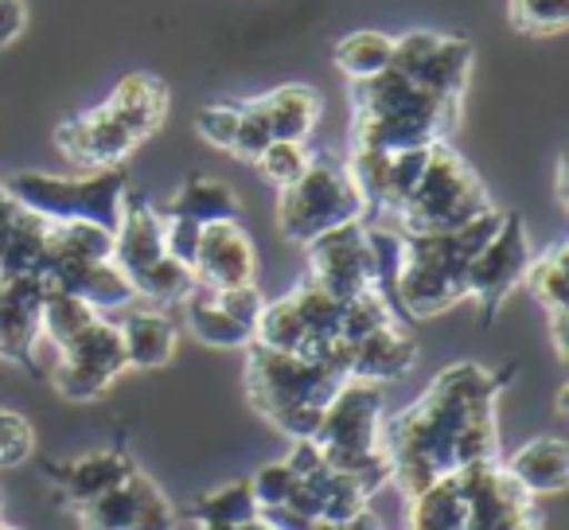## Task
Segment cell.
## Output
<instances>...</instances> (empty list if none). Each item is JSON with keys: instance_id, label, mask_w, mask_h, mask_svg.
Here are the masks:
<instances>
[{"instance_id": "1", "label": "cell", "mask_w": 569, "mask_h": 530, "mask_svg": "<svg viewBox=\"0 0 569 530\" xmlns=\"http://www.w3.org/2000/svg\"><path fill=\"white\" fill-rule=\"evenodd\" d=\"M515 379V367L491 371L483 363H452L418 402L382 421L387 472L406 499L441 476L499 460L496 402Z\"/></svg>"}, {"instance_id": "2", "label": "cell", "mask_w": 569, "mask_h": 530, "mask_svg": "<svg viewBox=\"0 0 569 530\" xmlns=\"http://www.w3.org/2000/svg\"><path fill=\"white\" fill-rule=\"evenodd\" d=\"M348 102H351V149H429L441 144L457 133L460 98H441L413 82L410 74L387 71L371 74V79L348 82Z\"/></svg>"}, {"instance_id": "3", "label": "cell", "mask_w": 569, "mask_h": 530, "mask_svg": "<svg viewBox=\"0 0 569 530\" xmlns=\"http://www.w3.org/2000/svg\"><path fill=\"white\" fill-rule=\"evenodd\" d=\"M499 219L503 211L491 207L488 214L457 230L406 234L402 266L395 278V309H402L410 320H433L468 301V266L499 227Z\"/></svg>"}, {"instance_id": "4", "label": "cell", "mask_w": 569, "mask_h": 530, "mask_svg": "<svg viewBox=\"0 0 569 530\" xmlns=\"http://www.w3.org/2000/svg\"><path fill=\"white\" fill-rule=\"evenodd\" d=\"M242 367L250 406L289 441H309L320 426V413L343 387V374L317 359L273 351L266 343H250Z\"/></svg>"}, {"instance_id": "5", "label": "cell", "mask_w": 569, "mask_h": 530, "mask_svg": "<svg viewBox=\"0 0 569 530\" xmlns=\"http://www.w3.org/2000/svg\"><path fill=\"white\" fill-rule=\"evenodd\" d=\"M382 421H387V406H382L379 382L343 379L309 441L320 449L328 468L359 476L379 491L390 480L387 457H382Z\"/></svg>"}, {"instance_id": "6", "label": "cell", "mask_w": 569, "mask_h": 530, "mask_svg": "<svg viewBox=\"0 0 569 530\" xmlns=\"http://www.w3.org/2000/svg\"><path fill=\"white\" fill-rule=\"evenodd\" d=\"M491 207L496 203L476 168L449 141H441L429 149L426 172L402 203V211L395 214V222L402 234H441V230H457L480 219Z\"/></svg>"}, {"instance_id": "7", "label": "cell", "mask_w": 569, "mask_h": 530, "mask_svg": "<svg viewBox=\"0 0 569 530\" xmlns=\"http://www.w3.org/2000/svg\"><path fill=\"white\" fill-rule=\"evenodd\" d=\"M20 207L48 222H94L113 230L129 196L126 168H98L82 176H51V172H12L0 180Z\"/></svg>"}, {"instance_id": "8", "label": "cell", "mask_w": 569, "mask_h": 530, "mask_svg": "<svg viewBox=\"0 0 569 530\" xmlns=\"http://www.w3.org/2000/svg\"><path fill=\"white\" fill-rule=\"evenodd\" d=\"M363 219V191L351 180L348 160L332 157V152H312L301 180L281 188V199H277V227L297 246H309L312 238L328 234L343 222Z\"/></svg>"}, {"instance_id": "9", "label": "cell", "mask_w": 569, "mask_h": 530, "mask_svg": "<svg viewBox=\"0 0 569 530\" xmlns=\"http://www.w3.org/2000/svg\"><path fill=\"white\" fill-rule=\"evenodd\" d=\"M343 301L328 297L309 278L293 289V293L266 301L253 328V343H266L273 351H289V356L317 359V363L332 367L343 374Z\"/></svg>"}, {"instance_id": "10", "label": "cell", "mask_w": 569, "mask_h": 530, "mask_svg": "<svg viewBox=\"0 0 569 530\" xmlns=\"http://www.w3.org/2000/svg\"><path fill=\"white\" fill-rule=\"evenodd\" d=\"M530 258H535V246H530L527 222H522V214L503 211L499 227L491 230V238L468 266V301H476L483 324H491L507 297L522 286Z\"/></svg>"}, {"instance_id": "11", "label": "cell", "mask_w": 569, "mask_h": 530, "mask_svg": "<svg viewBox=\"0 0 569 530\" xmlns=\"http://www.w3.org/2000/svg\"><path fill=\"white\" fill-rule=\"evenodd\" d=\"M126 348H121L118 324L110 317H98L71 343L59 348V363L51 371V387L67 402H94L113 382L126 374Z\"/></svg>"}, {"instance_id": "12", "label": "cell", "mask_w": 569, "mask_h": 530, "mask_svg": "<svg viewBox=\"0 0 569 530\" xmlns=\"http://www.w3.org/2000/svg\"><path fill=\"white\" fill-rule=\"evenodd\" d=\"M452 476L465 496V530H542L535 499L503 472L499 460L460 468Z\"/></svg>"}, {"instance_id": "13", "label": "cell", "mask_w": 569, "mask_h": 530, "mask_svg": "<svg viewBox=\"0 0 569 530\" xmlns=\"http://www.w3.org/2000/svg\"><path fill=\"white\" fill-rule=\"evenodd\" d=\"M305 250H309V281L336 301H351L367 289H379L371 242H367V219L343 222V227L312 238Z\"/></svg>"}, {"instance_id": "14", "label": "cell", "mask_w": 569, "mask_h": 530, "mask_svg": "<svg viewBox=\"0 0 569 530\" xmlns=\"http://www.w3.org/2000/svg\"><path fill=\"white\" fill-rule=\"evenodd\" d=\"M472 43L465 36H441V32H406L395 40L390 67L410 74L426 90L441 98H460L465 102L468 74H472Z\"/></svg>"}, {"instance_id": "15", "label": "cell", "mask_w": 569, "mask_h": 530, "mask_svg": "<svg viewBox=\"0 0 569 530\" xmlns=\"http://www.w3.org/2000/svg\"><path fill=\"white\" fill-rule=\"evenodd\" d=\"M74 514H79L82 530H180L172 503L141 468L126 476L118 488L74 507Z\"/></svg>"}, {"instance_id": "16", "label": "cell", "mask_w": 569, "mask_h": 530, "mask_svg": "<svg viewBox=\"0 0 569 530\" xmlns=\"http://www.w3.org/2000/svg\"><path fill=\"white\" fill-rule=\"evenodd\" d=\"M56 144L67 160H74L87 172H98V168H121L144 141L106 106H94L79 118H67L56 129Z\"/></svg>"}, {"instance_id": "17", "label": "cell", "mask_w": 569, "mask_h": 530, "mask_svg": "<svg viewBox=\"0 0 569 530\" xmlns=\"http://www.w3.org/2000/svg\"><path fill=\"white\" fill-rule=\"evenodd\" d=\"M191 273L199 289L258 286V250H253V238L238 227V219L203 227Z\"/></svg>"}, {"instance_id": "18", "label": "cell", "mask_w": 569, "mask_h": 530, "mask_svg": "<svg viewBox=\"0 0 569 530\" xmlns=\"http://www.w3.org/2000/svg\"><path fill=\"white\" fill-rule=\"evenodd\" d=\"M375 488L359 476L336 472V468H317L312 476H301L284 499V511L312 522H348L371 507Z\"/></svg>"}, {"instance_id": "19", "label": "cell", "mask_w": 569, "mask_h": 530, "mask_svg": "<svg viewBox=\"0 0 569 530\" xmlns=\"http://www.w3.org/2000/svg\"><path fill=\"white\" fill-rule=\"evenodd\" d=\"M43 476L56 488V499L63 507H82L90 499H98L102 491L118 488L126 476L137 472V460L126 444H110V449L82 452L74 460H43Z\"/></svg>"}, {"instance_id": "20", "label": "cell", "mask_w": 569, "mask_h": 530, "mask_svg": "<svg viewBox=\"0 0 569 530\" xmlns=\"http://www.w3.org/2000/svg\"><path fill=\"white\" fill-rule=\"evenodd\" d=\"M43 297H48V281L43 278L0 281V359L36 371Z\"/></svg>"}, {"instance_id": "21", "label": "cell", "mask_w": 569, "mask_h": 530, "mask_svg": "<svg viewBox=\"0 0 569 530\" xmlns=\"http://www.w3.org/2000/svg\"><path fill=\"white\" fill-rule=\"evenodd\" d=\"M48 219L20 207L0 188V281L40 278L43 250H48Z\"/></svg>"}, {"instance_id": "22", "label": "cell", "mask_w": 569, "mask_h": 530, "mask_svg": "<svg viewBox=\"0 0 569 530\" xmlns=\"http://www.w3.org/2000/svg\"><path fill=\"white\" fill-rule=\"evenodd\" d=\"M418 367V343L406 336L402 320L382 324L367 332L363 340L348 343V359H343V374L363 382H395Z\"/></svg>"}, {"instance_id": "23", "label": "cell", "mask_w": 569, "mask_h": 530, "mask_svg": "<svg viewBox=\"0 0 569 530\" xmlns=\"http://www.w3.org/2000/svg\"><path fill=\"white\" fill-rule=\"evenodd\" d=\"M160 258H164V219L149 199L129 191L118 227H113V266L126 273V281H133Z\"/></svg>"}, {"instance_id": "24", "label": "cell", "mask_w": 569, "mask_h": 530, "mask_svg": "<svg viewBox=\"0 0 569 530\" xmlns=\"http://www.w3.org/2000/svg\"><path fill=\"white\" fill-rule=\"evenodd\" d=\"M48 289L71 293L79 301H87L94 312H121L133 309V286L126 281V273L113 266V258L106 261H63L56 270H48Z\"/></svg>"}, {"instance_id": "25", "label": "cell", "mask_w": 569, "mask_h": 530, "mask_svg": "<svg viewBox=\"0 0 569 530\" xmlns=\"http://www.w3.org/2000/svg\"><path fill=\"white\" fill-rule=\"evenodd\" d=\"M113 324H118L129 371H160L172 363L180 332L164 309H121Z\"/></svg>"}, {"instance_id": "26", "label": "cell", "mask_w": 569, "mask_h": 530, "mask_svg": "<svg viewBox=\"0 0 569 530\" xmlns=\"http://www.w3.org/2000/svg\"><path fill=\"white\" fill-rule=\"evenodd\" d=\"M499 464L530 499L561 496L569 483V444L561 437H535Z\"/></svg>"}, {"instance_id": "27", "label": "cell", "mask_w": 569, "mask_h": 530, "mask_svg": "<svg viewBox=\"0 0 569 530\" xmlns=\"http://www.w3.org/2000/svg\"><path fill=\"white\" fill-rule=\"evenodd\" d=\"M522 286L550 317V340L558 359L566 363V317H569V273H566V242H553L546 253H535L527 266Z\"/></svg>"}, {"instance_id": "28", "label": "cell", "mask_w": 569, "mask_h": 530, "mask_svg": "<svg viewBox=\"0 0 569 530\" xmlns=\"http://www.w3.org/2000/svg\"><path fill=\"white\" fill-rule=\"evenodd\" d=\"M106 110L118 121H126L141 141H149L168 118V87L149 71H133L113 87V94L106 98Z\"/></svg>"}, {"instance_id": "29", "label": "cell", "mask_w": 569, "mask_h": 530, "mask_svg": "<svg viewBox=\"0 0 569 530\" xmlns=\"http://www.w3.org/2000/svg\"><path fill=\"white\" fill-rule=\"evenodd\" d=\"M253 102H258V110L266 113L273 141L305 144L312 137V129H317L320 113H325L320 94L312 87H305V82H284V87L269 90V94L253 98Z\"/></svg>"}, {"instance_id": "30", "label": "cell", "mask_w": 569, "mask_h": 530, "mask_svg": "<svg viewBox=\"0 0 569 530\" xmlns=\"http://www.w3.org/2000/svg\"><path fill=\"white\" fill-rule=\"evenodd\" d=\"M160 214H180V219H191V222H199V227L230 222V219H238V196L230 183L196 172L176 188V196L160 207Z\"/></svg>"}, {"instance_id": "31", "label": "cell", "mask_w": 569, "mask_h": 530, "mask_svg": "<svg viewBox=\"0 0 569 530\" xmlns=\"http://www.w3.org/2000/svg\"><path fill=\"white\" fill-rule=\"evenodd\" d=\"M183 317H188L191 336H196L199 343H207V348H250L253 343V328L230 317V312L199 286H196V293L183 301Z\"/></svg>"}, {"instance_id": "32", "label": "cell", "mask_w": 569, "mask_h": 530, "mask_svg": "<svg viewBox=\"0 0 569 530\" xmlns=\"http://www.w3.org/2000/svg\"><path fill=\"white\" fill-rule=\"evenodd\" d=\"M465 496L457 488V476H441L406 507V530H465Z\"/></svg>"}, {"instance_id": "33", "label": "cell", "mask_w": 569, "mask_h": 530, "mask_svg": "<svg viewBox=\"0 0 569 530\" xmlns=\"http://www.w3.org/2000/svg\"><path fill=\"white\" fill-rule=\"evenodd\" d=\"M258 499L250 491V480H230L222 488L199 496L188 507V519L196 527H234V522H250L258 519Z\"/></svg>"}, {"instance_id": "34", "label": "cell", "mask_w": 569, "mask_h": 530, "mask_svg": "<svg viewBox=\"0 0 569 530\" xmlns=\"http://www.w3.org/2000/svg\"><path fill=\"white\" fill-rule=\"evenodd\" d=\"M129 286H133L137 301H149V304H157V309H172V304H183L196 293V273H191L183 261L164 253L160 261H152L149 270L137 273Z\"/></svg>"}, {"instance_id": "35", "label": "cell", "mask_w": 569, "mask_h": 530, "mask_svg": "<svg viewBox=\"0 0 569 530\" xmlns=\"http://www.w3.org/2000/svg\"><path fill=\"white\" fill-rule=\"evenodd\" d=\"M390 56H395V40L382 36V32H371V28H363V32H348L332 51L336 67H340V74L348 82L371 79V74L387 71Z\"/></svg>"}, {"instance_id": "36", "label": "cell", "mask_w": 569, "mask_h": 530, "mask_svg": "<svg viewBox=\"0 0 569 530\" xmlns=\"http://www.w3.org/2000/svg\"><path fill=\"white\" fill-rule=\"evenodd\" d=\"M98 317H102V312H94L87 301H79V297L48 289V297H43V312H40V340H48L51 348L59 351L63 343H71L82 328L94 324Z\"/></svg>"}, {"instance_id": "37", "label": "cell", "mask_w": 569, "mask_h": 530, "mask_svg": "<svg viewBox=\"0 0 569 530\" xmlns=\"http://www.w3.org/2000/svg\"><path fill=\"white\" fill-rule=\"evenodd\" d=\"M507 17L522 36H561L569 24V0H511Z\"/></svg>"}, {"instance_id": "38", "label": "cell", "mask_w": 569, "mask_h": 530, "mask_svg": "<svg viewBox=\"0 0 569 530\" xmlns=\"http://www.w3.org/2000/svg\"><path fill=\"white\" fill-rule=\"evenodd\" d=\"M309 157L312 152L297 141H269L266 152L253 160V168H258V172L266 176L277 191H281V188H289V183L301 180L305 168H309Z\"/></svg>"}, {"instance_id": "39", "label": "cell", "mask_w": 569, "mask_h": 530, "mask_svg": "<svg viewBox=\"0 0 569 530\" xmlns=\"http://www.w3.org/2000/svg\"><path fill=\"white\" fill-rule=\"evenodd\" d=\"M36 457V429L24 413L0 406V468H20Z\"/></svg>"}, {"instance_id": "40", "label": "cell", "mask_w": 569, "mask_h": 530, "mask_svg": "<svg viewBox=\"0 0 569 530\" xmlns=\"http://www.w3.org/2000/svg\"><path fill=\"white\" fill-rule=\"evenodd\" d=\"M273 141L269 133L266 113L258 110V102H238V129H234V144H230V157H238L242 164H253V160L266 152V144Z\"/></svg>"}, {"instance_id": "41", "label": "cell", "mask_w": 569, "mask_h": 530, "mask_svg": "<svg viewBox=\"0 0 569 530\" xmlns=\"http://www.w3.org/2000/svg\"><path fill=\"white\" fill-rule=\"evenodd\" d=\"M293 483H297V476H293V468L284 464V460H273V464L258 468V472L250 476V491H253V499H258V511L284 507V499H289Z\"/></svg>"}, {"instance_id": "42", "label": "cell", "mask_w": 569, "mask_h": 530, "mask_svg": "<svg viewBox=\"0 0 569 530\" xmlns=\"http://www.w3.org/2000/svg\"><path fill=\"white\" fill-rule=\"evenodd\" d=\"M234 129H238V102H211L196 118V133L222 152H230V144H234Z\"/></svg>"}, {"instance_id": "43", "label": "cell", "mask_w": 569, "mask_h": 530, "mask_svg": "<svg viewBox=\"0 0 569 530\" xmlns=\"http://www.w3.org/2000/svg\"><path fill=\"white\" fill-rule=\"evenodd\" d=\"M164 219V253L176 261H183L191 270V261H196V250H199V234L203 227L191 219H180V214H160Z\"/></svg>"}, {"instance_id": "44", "label": "cell", "mask_w": 569, "mask_h": 530, "mask_svg": "<svg viewBox=\"0 0 569 530\" xmlns=\"http://www.w3.org/2000/svg\"><path fill=\"white\" fill-rule=\"evenodd\" d=\"M207 293H211L214 301H219L222 309H227L234 320H242V324L258 328V317H261V309H266V297H261V289H258V286H238V289H207Z\"/></svg>"}, {"instance_id": "45", "label": "cell", "mask_w": 569, "mask_h": 530, "mask_svg": "<svg viewBox=\"0 0 569 530\" xmlns=\"http://www.w3.org/2000/svg\"><path fill=\"white\" fill-rule=\"evenodd\" d=\"M28 28V9L24 0H0V48H9L24 36Z\"/></svg>"}, {"instance_id": "46", "label": "cell", "mask_w": 569, "mask_h": 530, "mask_svg": "<svg viewBox=\"0 0 569 530\" xmlns=\"http://www.w3.org/2000/svg\"><path fill=\"white\" fill-rule=\"evenodd\" d=\"M309 530H382V527L371 514V507H367L363 514H356V519H348V522H312Z\"/></svg>"}, {"instance_id": "47", "label": "cell", "mask_w": 569, "mask_h": 530, "mask_svg": "<svg viewBox=\"0 0 569 530\" xmlns=\"http://www.w3.org/2000/svg\"><path fill=\"white\" fill-rule=\"evenodd\" d=\"M199 530H273V527H269V522L258 514V519H250V522H234V527H199Z\"/></svg>"}, {"instance_id": "48", "label": "cell", "mask_w": 569, "mask_h": 530, "mask_svg": "<svg viewBox=\"0 0 569 530\" xmlns=\"http://www.w3.org/2000/svg\"><path fill=\"white\" fill-rule=\"evenodd\" d=\"M558 199L566 203V160H558Z\"/></svg>"}, {"instance_id": "49", "label": "cell", "mask_w": 569, "mask_h": 530, "mask_svg": "<svg viewBox=\"0 0 569 530\" xmlns=\"http://www.w3.org/2000/svg\"><path fill=\"white\" fill-rule=\"evenodd\" d=\"M0 530H20V527H12V522H4V519H0Z\"/></svg>"}]
</instances>
